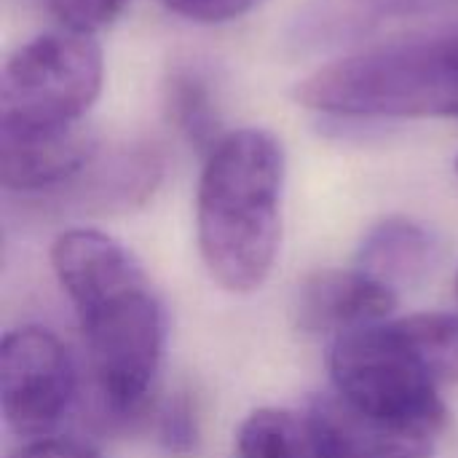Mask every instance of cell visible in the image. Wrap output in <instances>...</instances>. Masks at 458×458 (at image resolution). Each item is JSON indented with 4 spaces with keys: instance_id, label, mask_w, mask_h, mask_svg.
<instances>
[{
    "instance_id": "obj_1",
    "label": "cell",
    "mask_w": 458,
    "mask_h": 458,
    "mask_svg": "<svg viewBox=\"0 0 458 458\" xmlns=\"http://www.w3.org/2000/svg\"><path fill=\"white\" fill-rule=\"evenodd\" d=\"M51 268L70 298L105 408L137 419L156 386L166 319L140 260L113 236L70 228L51 244Z\"/></svg>"
},
{
    "instance_id": "obj_2",
    "label": "cell",
    "mask_w": 458,
    "mask_h": 458,
    "mask_svg": "<svg viewBox=\"0 0 458 458\" xmlns=\"http://www.w3.org/2000/svg\"><path fill=\"white\" fill-rule=\"evenodd\" d=\"M287 158L258 126L236 129L204 156L196 191V239L212 279L228 293L258 290L282 242Z\"/></svg>"
},
{
    "instance_id": "obj_3",
    "label": "cell",
    "mask_w": 458,
    "mask_h": 458,
    "mask_svg": "<svg viewBox=\"0 0 458 458\" xmlns=\"http://www.w3.org/2000/svg\"><path fill=\"white\" fill-rule=\"evenodd\" d=\"M327 118H458V24L341 56L295 86Z\"/></svg>"
},
{
    "instance_id": "obj_4",
    "label": "cell",
    "mask_w": 458,
    "mask_h": 458,
    "mask_svg": "<svg viewBox=\"0 0 458 458\" xmlns=\"http://www.w3.org/2000/svg\"><path fill=\"white\" fill-rule=\"evenodd\" d=\"M330 378L335 397L381 424L437 435L445 427L440 386L424 370L394 322L333 338Z\"/></svg>"
},
{
    "instance_id": "obj_5",
    "label": "cell",
    "mask_w": 458,
    "mask_h": 458,
    "mask_svg": "<svg viewBox=\"0 0 458 458\" xmlns=\"http://www.w3.org/2000/svg\"><path fill=\"white\" fill-rule=\"evenodd\" d=\"M105 81L102 48L83 32H46L19 46L0 75V126H75Z\"/></svg>"
},
{
    "instance_id": "obj_6",
    "label": "cell",
    "mask_w": 458,
    "mask_h": 458,
    "mask_svg": "<svg viewBox=\"0 0 458 458\" xmlns=\"http://www.w3.org/2000/svg\"><path fill=\"white\" fill-rule=\"evenodd\" d=\"M75 365L46 327H16L0 344V411L19 437H48L75 400Z\"/></svg>"
},
{
    "instance_id": "obj_7",
    "label": "cell",
    "mask_w": 458,
    "mask_h": 458,
    "mask_svg": "<svg viewBox=\"0 0 458 458\" xmlns=\"http://www.w3.org/2000/svg\"><path fill=\"white\" fill-rule=\"evenodd\" d=\"M164 177V158L148 142L99 145L94 158L64 188L43 196L46 207L75 215H115L142 207Z\"/></svg>"
},
{
    "instance_id": "obj_8",
    "label": "cell",
    "mask_w": 458,
    "mask_h": 458,
    "mask_svg": "<svg viewBox=\"0 0 458 458\" xmlns=\"http://www.w3.org/2000/svg\"><path fill=\"white\" fill-rule=\"evenodd\" d=\"M102 140L86 126H0V177L11 193L43 199L64 188L94 158Z\"/></svg>"
},
{
    "instance_id": "obj_9",
    "label": "cell",
    "mask_w": 458,
    "mask_h": 458,
    "mask_svg": "<svg viewBox=\"0 0 458 458\" xmlns=\"http://www.w3.org/2000/svg\"><path fill=\"white\" fill-rule=\"evenodd\" d=\"M448 0H303L284 27V48L314 56L357 46L392 21L427 16Z\"/></svg>"
},
{
    "instance_id": "obj_10",
    "label": "cell",
    "mask_w": 458,
    "mask_h": 458,
    "mask_svg": "<svg viewBox=\"0 0 458 458\" xmlns=\"http://www.w3.org/2000/svg\"><path fill=\"white\" fill-rule=\"evenodd\" d=\"M397 290L362 268H325L311 274L295 301L298 327L333 338L389 322Z\"/></svg>"
},
{
    "instance_id": "obj_11",
    "label": "cell",
    "mask_w": 458,
    "mask_h": 458,
    "mask_svg": "<svg viewBox=\"0 0 458 458\" xmlns=\"http://www.w3.org/2000/svg\"><path fill=\"white\" fill-rule=\"evenodd\" d=\"M319 432V458H432L437 435L397 429L346 408L338 397L311 411Z\"/></svg>"
},
{
    "instance_id": "obj_12",
    "label": "cell",
    "mask_w": 458,
    "mask_h": 458,
    "mask_svg": "<svg viewBox=\"0 0 458 458\" xmlns=\"http://www.w3.org/2000/svg\"><path fill=\"white\" fill-rule=\"evenodd\" d=\"M440 260V244L429 228L408 217H386L376 223L357 250V268L381 279L384 284L416 287Z\"/></svg>"
},
{
    "instance_id": "obj_13",
    "label": "cell",
    "mask_w": 458,
    "mask_h": 458,
    "mask_svg": "<svg viewBox=\"0 0 458 458\" xmlns=\"http://www.w3.org/2000/svg\"><path fill=\"white\" fill-rule=\"evenodd\" d=\"M239 458H319V432L311 413L284 408L252 411L236 432Z\"/></svg>"
},
{
    "instance_id": "obj_14",
    "label": "cell",
    "mask_w": 458,
    "mask_h": 458,
    "mask_svg": "<svg viewBox=\"0 0 458 458\" xmlns=\"http://www.w3.org/2000/svg\"><path fill=\"white\" fill-rule=\"evenodd\" d=\"M169 123L204 156L220 142V118L209 81L193 67H177L164 86Z\"/></svg>"
},
{
    "instance_id": "obj_15",
    "label": "cell",
    "mask_w": 458,
    "mask_h": 458,
    "mask_svg": "<svg viewBox=\"0 0 458 458\" xmlns=\"http://www.w3.org/2000/svg\"><path fill=\"white\" fill-rule=\"evenodd\" d=\"M394 327L437 386L458 384V314H413L397 319Z\"/></svg>"
},
{
    "instance_id": "obj_16",
    "label": "cell",
    "mask_w": 458,
    "mask_h": 458,
    "mask_svg": "<svg viewBox=\"0 0 458 458\" xmlns=\"http://www.w3.org/2000/svg\"><path fill=\"white\" fill-rule=\"evenodd\" d=\"M156 440L169 456L188 458L196 454L201 440V421L191 392H174L161 403L156 411Z\"/></svg>"
},
{
    "instance_id": "obj_17",
    "label": "cell",
    "mask_w": 458,
    "mask_h": 458,
    "mask_svg": "<svg viewBox=\"0 0 458 458\" xmlns=\"http://www.w3.org/2000/svg\"><path fill=\"white\" fill-rule=\"evenodd\" d=\"M129 0H46V8L70 32L94 35L97 30L113 24Z\"/></svg>"
},
{
    "instance_id": "obj_18",
    "label": "cell",
    "mask_w": 458,
    "mask_h": 458,
    "mask_svg": "<svg viewBox=\"0 0 458 458\" xmlns=\"http://www.w3.org/2000/svg\"><path fill=\"white\" fill-rule=\"evenodd\" d=\"M169 11L201 24H223L247 16L266 0H164Z\"/></svg>"
},
{
    "instance_id": "obj_19",
    "label": "cell",
    "mask_w": 458,
    "mask_h": 458,
    "mask_svg": "<svg viewBox=\"0 0 458 458\" xmlns=\"http://www.w3.org/2000/svg\"><path fill=\"white\" fill-rule=\"evenodd\" d=\"M11 458H99V454L78 440L67 437H35L24 443Z\"/></svg>"
},
{
    "instance_id": "obj_20",
    "label": "cell",
    "mask_w": 458,
    "mask_h": 458,
    "mask_svg": "<svg viewBox=\"0 0 458 458\" xmlns=\"http://www.w3.org/2000/svg\"><path fill=\"white\" fill-rule=\"evenodd\" d=\"M456 295H458V274H456Z\"/></svg>"
},
{
    "instance_id": "obj_21",
    "label": "cell",
    "mask_w": 458,
    "mask_h": 458,
    "mask_svg": "<svg viewBox=\"0 0 458 458\" xmlns=\"http://www.w3.org/2000/svg\"><path fill=\"white\" fill-rule=\"evenodd\" d=\"M456 172H458V158H456Z\"/></svg>"
}]
</instances>
